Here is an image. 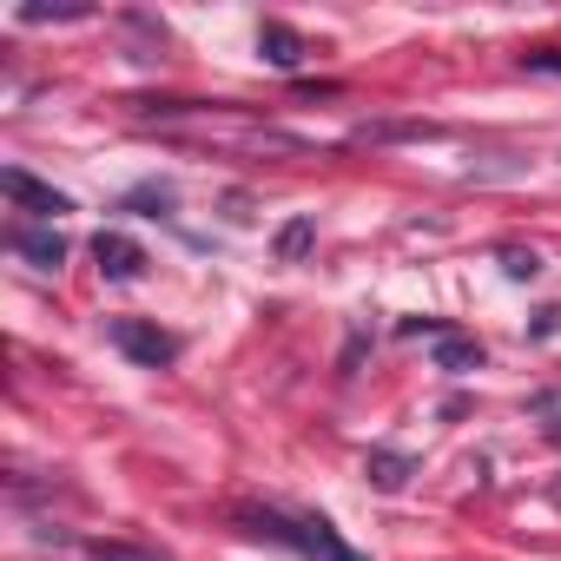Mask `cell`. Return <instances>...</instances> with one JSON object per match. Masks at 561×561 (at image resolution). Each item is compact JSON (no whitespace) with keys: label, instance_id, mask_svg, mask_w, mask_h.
<instances>
[{"label":"cell","instance_id":"cell-1","mask_svg":"<svg viewBox=\"0 0 561 561\" xmlns=\"http://www.w3.org/2000/svg\"><path fill=\"white\" fill-rule=\"evenodd\" d=\"M231 522H238L244 535H257V541H277V548L305 554V561H357L324 522H291V515H277V508H238Z\"/></svg>","mask_w":561,"mask_h":561},{"label":"cell","instance_id":"cell-2","mask_svg":"<svg viewBox=\"0 0 561 561\" xmlns=\"http://www.w3.org/2000/svg\"><path fill=\"white\" fill-rule=\"evenodd\" d=\"M106 337H113L139 370H165V364L179 357V337H172V331H159V324H146V318H113V324H106Z\"/></svg>","mask_w":561,"mask_h":561},{"label":"cell","instance_id":"cell-3","mask_svg":"<svg viewBox=\"0 0 561 561\" xmlns=\"http://www.w3.org/2000/svg\"><path fill=\"white\" fill-rule=\"evenodd\" d=\"M93 257H100V277H113V285H139L146 277V244L139 238H126V231H100L93 238Z\"/></svg>","mask_w":561,"mask_h":561},{"label":"cell","instance_id":"cell-4","mask_svg":"<svg viewBox=\"0 0 561 561\" xmlns=\"http://www.w3.org/2000/svg\"><path fill=\"white\" fill-rule=\"evenodd\" d=\"M0 192H8L21 211H34V218H60V211H73V198H67V192L41 185V179H34V172H21V165H8V172H0Z\"/></svg>","mask_w":561,"mask_h":561},{"label":"cell","instance_id":"cell-5","mask_svg":"<svg viewBox=\"0 0 561 561\" xmlns=\"http://www.w3.org/2000/svg\"><path fill=\"white\" fill-rule=\"evenodd\" d=\"M8 244H14L34 271H60V264H67V238H60L54 225H14Z\"/></svg>","mask_w":561,"mask_h":561},{"label":"cell","instance_id":"cell-6","mask_svg":"<svg viewBox=\"0 0 561 561\" xmlns=\"http://www.w3.org/2000/svg\"><path fill=\"white\" fill-rule=\"evenodd\" d=\"M257 54H264L277 73H298V60H305V34L285 27V21H264V27H257Z\"/></svg>","mask_w":561,"mask_h":561},{"label":"cell","instance_id":"cell-7","mask_svg":"<svg viewBox=\"0 0 561 561\" xmlns=\"http://www.w3.org/2000/svg\"><path fill=\"white\" fill-rule=\"evenodd\" d=\"M436 370H449V377H469V370H482V344H476V337H462V331L436 337Z\"/></svg>","mask_w":561,"mask_h":561},{"label":"cell","instance_id":"cell-8","mask_svg":"<svg viewBox=\"0 0 561 561\" xmlns=\"http://www.w3.org/2000/svg\"><path fill=\"white\" fill-rule=\"evenodd\" d=\"M318 244V218H285V225H277V264H305V251Z\"/></svg>","mask_w":561,"mask_h":561},{"label":"cell","instance_id":"cell-9","mask_svg":"<svg viewBox=\"0 0 561 561\" xmlns=\"http://www.w3.org/2000/svg\"><path fill=\"white\" fill-rule=\"evenodd\" d=\"M410 469H416V462H410L403 449H370V462H364V476H370L377 489H390V495L410 482Z\"/></svg>","mask_w":561,"mask_h":561},{"label":"cell","instance_id":"cell-10","mask_svg":"<svg viewBox=\"0 0 561 561\" xmlns=\"http://www.w3.org/2000/svg\"><path fill=\"white\" fill-rule=\"evenodd\" d=\"M80 554H87V561H172V554L139 548V541H80Z\"/></svg>","mask_w":561,"mask_h":561},{"label":"cell","instance_id":"cell-11","mask_svg":"<svg viewBox=\"0 0 561 561\" xmlns=\"http://www.w3.org/2000/svg\"><path fill=\"white\" fill-rule=\"evenodd\" d=\"M502 271H508V277H541V251H528V244H502Z\"/></svg>","mask_w":561,"mask_h":561},{"label":"cell","instance_id":"cell-12","mask_svg":"<svg viewBox=\"0 0 561 561\" xmlns=\"http://www.w3.org/2000/svg\"><path fill=\"white\" fill-rule=\"evenodd\" d=\"M93 8H21V21L27 27H47V21H87Z\"/></svg>","mask_w":561,"mask_h":561},{"label":"cell","instance_id":"cell-13","mask_svg":"<svg viewBox=\"0 0 561 561\" xmlns=\"http://www.w3.org/2000/svg\"><path fill=\"white\" fill-rule=\"evenodd\" d=\"M522 73H548V80H561V47H535V54H522Z\"/></svg>","mask_w":561,"mask_h":561},{"label":"cell","instance_id":"cell-14","mask_svg":"<svg viewBox=\"0 0 561 561\" xmlns=\"http://www.w3.org/2000/svg\"><path fill=\"white\" fill-rule=\"evenodd\" d=\"M528 410H535L541 423H554V416H561V390H541V397H528Z\"/></svg>","mask_w":561,"mask_h":561},{"label":"cell","instance_id":"cell-15","mask_svg":"<svg viewBox=\"0 0 561 561\" xmlns=\"http://www.w3.org/2000/svg\"><path fill=\"white\" fill-rule=\"evenodd\" d=\"M554 331H561V311H554V305H548V311H541V318H535V337H554Z\"/></svg>","mask_w":561,"mask_h":561}]
</instances>
